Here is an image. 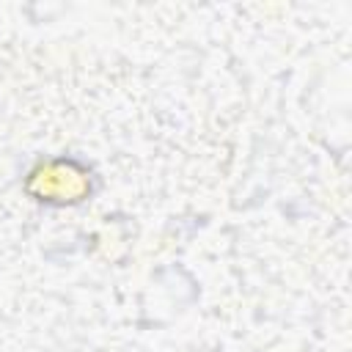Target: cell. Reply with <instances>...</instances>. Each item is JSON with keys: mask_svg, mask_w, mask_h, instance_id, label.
Wrapping results in <instances>:
<instances>
[{"mask_svg": "<svg viewBox=\"0 0 352 352\" xmlns=\"http://www.w3.org/2000/svg\"><path fill=\"white\" fill-rule=\"evenodd\" d=\"M33 179H41V192L47 201H77L85 190V179L80 170H74L72 162H52L41 165Z\"/></svg>", "mask_w": 352, "mask_h": 352, "instance_id": "obj_1", "label": "cell"}]
</instances>
